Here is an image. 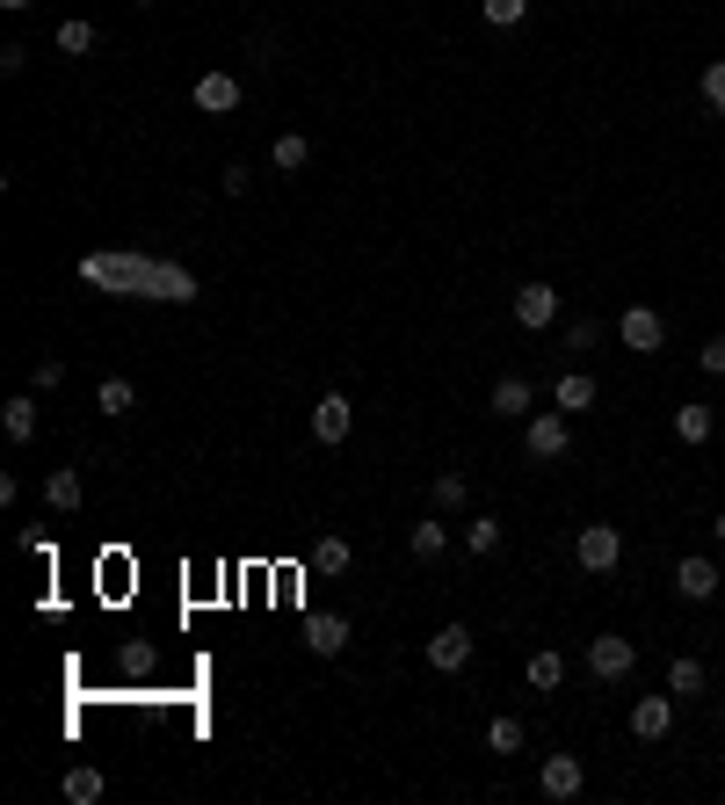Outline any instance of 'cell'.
Masks as SVG:
<instances>
[{
	"label": "cell",
	"instance_id": "10",
	"mask_svg": "<svg viewBox=\"0 0 725 805\" xmlns=\"http://www.w3.org/2000/svg\"><path fill=\"white\" fill-rule=\"evenodd\" d=\"M595 400H603V385H595L587 370H559V385H552V406H559V414H587Z\"/></svg>",
	"mask_w": 725,
	"mask_h": 805
},
{
	"label": "cell",
	"instance_id": "27",
	"mask_svg": "<svg viewBox=\"0 0 725 805\" xmlns=\"http://www.w3.org/2000/svg\"><path fill=\"white\" fill-rule=\"evenodd\" d=\"M479 15L494 22V30H516V22L530 15V0H479Z\"/></svg>",
	"mask_w": 725,
	"mask_h": 805
},
{
	"label": "cell",
	"instance_id": "17",
	"mask_svg": "<svg viewBox=\"0 0 725 805\" xmlns=\"http://www.w3.org/2000/svg\"><path fill=\"white\" fill-rule=\"evenodd\" d=\"M305 160H312V139H305V131H277V145H269V167H277V175H297Z\"/></svg>",
	"mask_w": 725,
	"mask_h": 805
},
{
	"label": "cell",
	"instance_id": "22",
	"mask_svg": "<svg viewBox=\"0 0 725 805\" xmlns=\"http://www.w3.org/2000/svg\"><path fill=\"white\" fill-rule=\"evenodd\" d=\"M530 400H537V392H530V378H501V385H494V414H508V421H516V414H530Z\"/></svg>",
	"mask_w": 725,
	"mask_h": 805
},
{
	"label": "cell",
	"instance_id": "4",
	"mask_svg": "<svg viewBox=\"0 0 725 805\" xmlns=\"http://www.w3.org/2000/svg\"><path fill=\"white\" fill-rule=\"evenodd\" d=\"M617 341L631 356H653L660 341H668V319L653 313V305H624V319H617Z\"/></svg>",
	"mask_w": 725,
	"mask_h": 805
},
{
	"label": "cell",
	"instance_id": "8",
	"mask_svg": "<svg viewBox=\"0 0 725 805\" xmlns=\"http://www.w3.org/2000/svg\"><path fill=\"white\" fill-rule=\"evenodd\" d=\"M537 784H544V798H581V791H587V770H581V754H544V770H537Z\"/></svg>",
	"mask_w": 725,
	"mask_h": 805
},
{
	"label": "cell",
	"instance_id": "25",
	"mask_svg": "<svg viewBox=\"0 0 725 805\" xmlns=\"http://www.w3.org/2000/svg\"><path fill=\"white\" fill-rule=\"evenodd\" d=\"M95 406H102V414H131V406H139V385H131V378H102Z\"/></svg>",
	"mask_w": 725,
	"mask_h": 805
},
{
	"label": "cell",
	"instance_id": "36",
	"mask_svg": "<svg viewBox=\"0 0 725 805\" xmlns=\"http://www.w3.org/2000/svg\"><path fill=\"white\" fill-rule=\"evenodd\" d=\"M0 8H8V15H22V8H30V0H0Z\"/></svg>",
	"mask_w": 725,
	"mask_h": 805
},
{
	"label": "cell",
	"instance_id": "18",
	"mask_svg": "<svg viewBox=\"0 0 725 805\" xmlns=\"http://www.w3.org/2000/svg\"><path fill=\"white\" fill-rule=\"evenodd\" d=\"M704 683H711V675H704L696 653H674V661H668V689H674V697H704Z\"/></svg>",
	"mask_w": 725,
	"mask_h": 805
},
{
	"label": "cell",
	"instance_id": "26",
	"mask_svg": "<svg viewBox=\"0 0 725 805\" xmlns=\"http://www.w3.org/2000/svg\"><path fill=\"white\" fill-rule=\"evenodd\" d=\"M472 501V487H465V472H443L435 479V508H443V515H457V508Z\"/></svg>",
	"mask_w": 725,
	"mask_h": 805
},
{
	"label": "cell",
	"instance_id": "15",
	"mask_svg": "<svg viewBox=\"0 0 725 805\" xmlns=\"http://www.w3.org/2000/svg\"><path fill=\"white\" fill-rule=\"evenodd\" d=\"M0 428H8V443H30V436H36V392L0 400Z\"/></svg>",
	"mask_w": 725,
	"mask_h": 805
},
{
	"label": "cell",
	"instance_id": "11",
	"mask_svg": "<svg viewBox=\"0 0 725 805\" xmlns=\"http://www.w3.org/2000/svg\"><path fill=\"white\" fill-rule=\"evenodd\" d=\"M196 109H204V117H232V109H240V80H232V73H204V80H196Z\"/></svg>",
	"mask_w": 725,
	"mask_h": 805
},
{
	"label": "cell",
	"instance_id": "23",
	"mask_svg": "<svg viewBox=\"0 0 725 805\" xmlns=\"http://www.w3.org/2000/svg\"><path fill=\"white\" fill-rule=\"evenodd\" d=\"M443 544H450V523H414V537H407V552H414L421 566L443 559Z\"/></svg>",
	"mask_w": 725,
	"mask_h": 805
},
{
	"label": "cell",
	"instance_id": "32",
	"mask_svg": "<svg viewBox=\"0 0 725 805\" xmlns=\"http://www.w3.org/2000/svg\"><path fill=\"white\" fill-rule=\"evenodd\" d=\"M52 385H66V363H58V356H44V363L30 370V392H52Z\"/></svg>",
	"mask_w": 725,
	"mask_h": 805
},
{
	"label": "cell",
	"instance_id": "35",
	"mask_svg": "<svg viewBox=\"0 0 725 805\" xmlns=\"http://www.w3.org/2000/svg\"><path fill=\"white\" fill-rule=\"evenodd\" d=\"M711 537H718V544H725V515H711Z\"/></svg>",
	"mask_w": 725,
	"mask_h": 805
},
{
	"label": "cell",
	"instance_id": "12",
	"mask_svg": "<svg viewBox=\"0 0 725 805\" xmlns=\"http://www.w3.org/2000/svg\"><path fill=\"white\" fill-rule=\"evenodd\" d=\"M668 726H674V689L668 697H639L631 704V733L639 740H668Z\"/></svg>",
	"mask_w": 725,
	"mask_h": 805
},
{
	"label": "cell",
	"instance_id": "33",
	"mask_svg": "<svg viewBox=\"0 0 725 805\" xmlns=\"http://www.w3.org/2000/svg\"><path fill=\"white\" fill-rule=\"evenodd\" d=\"M696 363H704V370H711V378H725V334H711L704 349H696Z\"/></svg>",
	"mask_w": 725,
	"mask_h": 805
},
{
	"label": "cell",
	"instance_id": "1",
	"mask_svg": "<svg viewBox=\"0 0 725 805\" xmlns=\"http://www.w3.org/2000/svg\"><path fill=\"white\" fill-rule=\"evenodd\" d=\"M80 276H87V283H109V291H139V298H196V283L182 276V269L123 262V254H87Z\"/></svg>",
	"mask_w": 725,
	"mask_h": 805
},
{
	"label": "cell",
	"instance_id": "20",
	"mask_svg": "<svg viewBox=\"0 0 725 805\" xmlns=\"http://www.w3.org/2000/svg\"><path fill=\"white\" fill-rule=\"evenodd\" d=\"M44 501H52L58 515H73V508H80V472H73V465H58V472L44 479Z\"/></svg>",
	"mask_w": 725,
	"mask_h": 805
},
{
	"label": "cell",
	"instance_id": "6",
	"mask_svg": "<svg viewBox=\"0 0 725 805\" xmlns=\"http://www.w3.org/2000/svg\"><path fill=\"white\" fill-rule=\"evenodd\" d=\"M573 414H530V428H522V450L544 465V457H566V443H573V428H566Z\"/></svg>",
	"mask_w": 725,
	"mask_h": 805
},
{
	"label": "cell",
	"instance_id": "16",
	"mask_svg": "<svg viewBox=\"0 0 725 805\" xmlns=\"http://www.w3.org/2000/svg\"><path fill=\"white\" fill-rule=\"evenodd\" d=\"M711 428H718V414H711L704 400H690V406H674V436L690 443V450H696V443H711Z\"/></svg>",
	"mask_w": 725,
	"mask_h": 805
},
{
	"label": "cell",
	"instance_id": "34",
	"mask_svg": "<svg viewBox=\"0 0 725 805\" xmlns=\"http://www.w3.org/2000/svg\"><path fill=\"white\" fill-rule=\"evenodd\" d=\"M566 341H573V349H595V341H603V327H595V319H573Z\"/></svg>",
	"mask_w": 725,
	"mask_h": 805
},
{
	"label": "cell",
	"instance_id": "9",
	"mask_svg": "<svg viewBox=\"0 0 725 805\" xmlns=\"http://www.w3.org/2000/svg\"><path fill=\"white\" fill-rule=\"evenodd\" d=\"M348 428H356V400L348 392H327V400L312 406V436L320 443H348Z\"/></svg>",
	"mask_w": 725,
	"mask_h": 805
},
{
	"label": "cell",
	"instance_id": "28",
	"mask_svg": "<svg viewBox=\"0 0 725 805\" xmlns=\"http://www.w3.org/2000/svg\"><path fill=\"white\" fill-rule=\"evenodd\" d=\"M66 798L73 805H95V798H102V770H66Z\"/></svg>",
	"mask_w": 725,
	"mask_h": 805
},
{
	"label": "cell",
	"instance_id": "5",
	"mask_svg": "<svg viewBox=\"0 0 725 805\" xmlns=\"http://www.w3.org/2000/svg\"><path fill=\"white\" fill-rule=\"evenodd\" d=\"M421 661H429L435 675H457V667H472V631H465V624H443V631H429Z\"/></svg>",
	"mask_w": 725,
	"mask_h": 805
},
{
	"label": "cell",
	"instance_id": "19",
	"mask_svg": "<svg viewBox=\"0 0 725 805\" xmlns=\"http://www.w3.org/2000/svg\"><path fill=\"white\" fill-rule=\"evenodd\" d=\"M348 566H356V544L348 537H320L312 544V574H348Z\"/></svg>",
	"mask_w": 725,
	"mask_h": 805
},
{
	"label": "cell",
	"instance_id": "24",
	"mask_svg": "<svg viewBox=\"0 0 725 805\" xmlns=\"http://www.w3.org/2000/svg\"><path fill=\"white\" fill-rule=\"evenodd\" d=\"M465 544L479 552V559H494V552H501V515H472V523H465Z\"/></svg>",
	"mask_w": 725,
	"mask_h": 805
},
{
	"label": "cell",
	"instance_id": "14",
	"mask_svg": "<svg viewBox=\"0 0 725 805\" xmlns=\"http://www.w3.org/2000/svg\"><path fill=\"white\" fill-rule=\"evenodd\" d=\"M305 646L320 653V661H334V653L348 646V617H305Z\"/></svg>",
	"mask_w": 725,
	"mask_h": 805
},
{
	"label": "cell",
	"instance_id": "21",
	"mask_svg": "<svg viewBox=\"0 0 725 805\" xmlns=\"http://www.w3.org/2000/svg\"><path fill=\"white\" fill-rule=\"evenodd\" d=\"M559 683H566V653H552V646L530 653V689H544V697H552Z\"/></svg>",
	"mask_w": 725,
	"mask_h": 805
},
{
	"label": "cell",
	"instance_id": "3",
	"mask_svg": "<svg viewBox=\"0 0 725 805\" xmlns=\"http://www.w3.org/2000/svg\"><path fill=\"white\" fill-rule=\"evenodd\" d=\"M631 667H639V646H631L624 631H603V639H587V675H595V683H624Z\"/></svg>",
	"mask_w": 725,
	"mask_h": 805
},
{
	"label": "cell",
	"instance_id": "29",
	"mask_svg": "<svg viewBox=\"0 0 725 805\" xmlns=\"http://www.w3.org/2000/svg\"><path fill=\"white\" fill-rule=\"evenodd\" d=\"M696 88H704V109H711V117H725V58H711Z\"/></svg>",
	"mask_w": 725,
	"mask_h": 805
},
{
	"label": "cell",
	"instance_id": "30",
	"mask_svg": "<svg viewBox=\"0 0 725 805\" xmlns=\"http://www.w3.org/2000/svg\"><path fill=\"white\" fill-rule=\"evenodd\" d=\"M486 748H494V754H516L522 748V726H516V718H494V726H486Z\"/></svg>",
	"mask_w": 725,
	"mask_h": 805
},
{
	"label": "cell",
	"instance_id": "13",
	"mask_svg": "<svg viewBox=\"0 0 725 805\" xmlns=\"http://www.w3.org/2000/svg\"><path fill=\"white\" fill-rule=\"evenodd\" d=\"M674 596H682V602H711V596H718V566H711V559H682V566H674Z\"/></svg>",
	"mask_w": 725,
	"mask_h": 805
},
{
	"label": "cell",
	"instance_id": "7",
	"mask_svg": "<svg viewBox=\"0 0 725 805\" xmlns=\"http://www.w3.org/2000/svg\"><path fill=\"white\" fill-rule=\"evenodd\" d=\"M552 319H559V291H552V283H522V291H516V327L522 334H544Z\"/></svg>",
	"mask_w": 725,
	"mask_h": 805
},
{
	"label": "cell",
	"instance_id": "2",
	"mask_svg": "<svg viewBox=\"0 0 725 805\" xmlns=\"http://www.w3.org/2000/svg\"><path fill=\"white\" fill-rule=\"evenodd\" d=\"M573 559H581V574H617L624 566V530L617 523H587L581 537H573Z\"/></svg>",
	"mask_w": 725,
	"mask_h": 805
},
{
	"label": "cell",
	"instance_id": "31",
	"mask_svg": "<svg viewBox=\"0 0 725 805\" xmlns=\"http://www.w3.org/2000/svg\"><path fill=\"white\" fill-rule=\"evenodd\" d=\"M87 44H95V30H87V22H58V52H66V58H80Z\"/></svg>",
	"mask_w": 725,
	"mask_h": 805
}]
</instances>
